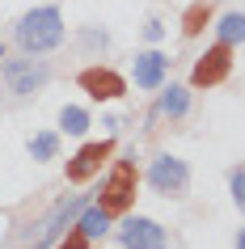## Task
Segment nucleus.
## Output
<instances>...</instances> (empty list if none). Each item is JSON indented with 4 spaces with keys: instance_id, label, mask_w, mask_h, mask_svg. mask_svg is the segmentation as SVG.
<instances>
[{
    "instance_id": "f257e3e1",
    "label": "nucleus",
    "mask_w": 245,
    "mask_h": 249,
    "mask_svg": "<svg viewBox=\"0 0 245 249\" xmlns=\"http://www.w3.org/2000/svg\"><path fill=\"white\" fill-rule=\"evenodd\" d=\"M64 13H59V4H38V9H30V13H21V21H17L13 38L17 47L26 55H47L55 51L59 42H64Z\"/></svg>"
},
{
    "instance_id": "f03ea898",
    "label": "nucleus",
    "mask_w": 245,
    "mask_h": 249,
    "mask_svg": "<svg viewBox=\"0 0 245 249\" xmlns=\"http://www.w3.org/2000/svg\"><path fill=\"white\" fill-rule=\"evenodd\" d=\"M135 190H140V173H135V157H118L110 165L102 182V195H97V207L110 211V215H127L131 203H135Z\"/></svg>"
},
{
    "instance_id": "7ed1b4c3",
    "label": "nucleus",
    "mask_w": 245,
    "mask_h": 249,
    "mask_svg": "<svg viewBox=\"0 0 245 249\" xmlns=\"http://www.w3.org/2000/svg\"><path fill=\"white\" fill-rule=\"evenodd\" d=\"M0 80H4V89L13 93V97H34V93L47 89V80H51V64L38 59V55L4 59V64H0Z\"/></svg>"
},
{
    "instance_id": "20e7f679",
    "label": "nucleus",
    "mask_w": 245,
    "mask_h": 249,
    "mask_svg": "<svg viewBox=\"0 0 245 249\" xmlns=\"http://www.w3.org/2000/svg\"><path fill=\"white\" fill-rule=\"evenodd\" d=\"M148 186H152L161 198H182L190 190V165L173 152H161V157L148 165Z\"/></svg>"
},
{
    "instance_id": "39448f33",
    "label": "nucleus",
    "mask_w": 245,
    "mask_h": 249,
    "mask_svg": "<svg viewBox=\"0 0 245 249\" xmlns=\"http://www.w3.org/2000/svg\"><path fill=\"white\" fill-rule=\"evenodd\" d=\"M114 157V140H93V144H80L72 157H68L64 173H68V182L72 186H85L89 178H97L102 173V165Z\"/></svg>"
},
{
    "instance_id": "423d86ee",
    "label": "nucleus",
    "mask_w": 245,
    "mask_h": 249,
    "mask_svg": "<svg viewBox=\"0 0 245 249\" xmlns=\"http://www.w3.org/2000/svg\"><path fill=\"white\" fill-rule=\"evenodd\" d=\"M232 72V47L228 42H216V47H207L199 59H194L190 68V85L194 89H216V85H224Z\"/></svg>"
},
{
    "instance_id": "0eeeda50",
    "label": "nucleus",
    "mask_w": 245,
    "mask_h": 249,
    "mask_svg": "<svg viewBox=\"0 0 245 249\" xmlns=\"http://www.w3.org/2000/svg\"><path fill=\"white\" fill-rule=\"evenodd\" d=\"M118 245L123 249H169V232L152 215H127L118 224Z\"/></svg>"
},
{
    "instance_id": "6e6552de",
    "label": "nucleus",
    "mask_w": 245,
    "mask_h": 249,
    "mask_svg": "<svg viewBox=\"0 0 245 249\" xmlns=\"http://www.w3.org/2000/svg\"><path fill=\"white\" fill-rule=\"evenodd\" d=\"M76 85L85 93H89L93 102H118L123 93H127V80L118 76L114 68H102V64H93V68H85L76 76Z\"/></svg>"
},
{
    "instance_id": "1a4fd4ad",
    "label": "nucleus",
    "mask_w": 245,
    "mask_h": 249,
    "mask_svg": "<svg viewBox=\"0 0 245 249\" xmlns=\"http://www.w3.org/2000/svg\"><path fill=\"white\" fill-rule=\"evenodd\" d=\"M131 76H135V89L156 93L161 85H165V76H169V55L156 51V47L140 51V55H135V64H131Z\"/></svg>"
},
{
    "instance_id": "9d476101",
    "label": "nucleus",
    "mask_w": 245,
    "mask_h": 249,
    "mask_svg": "<svg viewBox=\"0 0 245 249\" xmlns=\"http://www.w3.org/2000/svg\"><path fill=\"white\" fill-rule=\"evenodd\" d=\"M156 114H165V118H186V114H190V89H186V85H161Z\"/></svg>"
},
{
    "instance_id": "9b49d317",
    "label": "nucleus",
    "mask_w": 245,
    "mask_h": 249,
    "mask_svg": "<svg viewBox=\"0 0 245 249\" xmlns=\"http://www.w3.org/2000/svg\"><path fill=\"white\" fill-rule=\"evenodd\" d=\"M110 220H114L110 211H102L97 203H89V207H85V211L76 215V228H80L85 236H89V241H102V236L110 232Z\"/></svg>"
},
{
    "instance_id": "f8f14e48",
    "label": "nucleus",
    "mask_w": 245,
    "mask_h": 249,
    "mask_svg": "<svg viewBox=\"0 0 245 249\" xmlns=\"http://www.w3.org/2000/svg\"><path fill=\"white\" fill-rule=\"evenodd\" d=\"M26 152H30V160H34V165L55 160V157H59V131H38V135H30Z\"/></svg>"
},
{
    "instance_id": "ddd939ff",
    "label": "nucleus",
    "mask_w": 245,
    "mask_h": 249,
    "mask_svg": "<svg viewBox=\"0 0 245 249\" xmlns=\"http://www.w3.org/2000/svg\"><path fill=\"white\" fill-rule=\"evenodd\" d=\"M216 42H228V47L245 42V13H220V21H216Z\"/></svg>"
},
{
    "instance_id": "4468645a",
    "label": "nucleus",
    "mask_w": 245,
    "mask_h": 249,
    "mask_svg": "<svg viewBox=\"0 0 245 249\" xmlns=\"http://www.w3.org/2000/svg\"><path fill=\"white\" fill-rule=\"evenodd\" d=\"M59 131L85 135L89 131V110H85V106H59Z\"/></svg>"
},
{
    "instance_id": "2eb2a0df",
    "label": "nucleus",
    "mask_w": 245,
    "mask_h": 249,
    "mask_svg": "<svg viewBox=\"0 0 245 249\" xmlns=\"http://www.w3.org/2000/svg\"><path fill=\"white\" fill-rule=\"evenodd\" d=\"M203 26H207V4H203V0H194L190 9H186V17H182V34H186V38H194Z\"/></svg>"
},
{
    "instance_id": "dca6fc26",
    "label": "nucleus",
    "mask_w": 245,
    "mask_h": 249,
    "mask_svg": "<svg viewBox=\"0 0 245 249\" xmlns=\"http://www.w3.org/2000/svg\"><path fill=\"white\" fill-rule=\"evenodd\" d=\"M228 195H232V207L245 215V165H232L228 169Z\"/></svg>"
},
{
    "instance_id": "f3484780",
    "label": "nucleus",
    "mask_w": 245,
    "mask_h": 249,
    "mask_svg": "<svg viewBox=\"0 0 245 249\" xmlns=\"http://www.w3.org/2000/svg\"><path fill=\"white\" fill-rule=\"evenodd\" d=\"M55 249H89V236H85V232L76 228V224H72L64 241H55Z\"/></svg>"
},
{
    "instance_id": "a211bd4d",
    "label": "nucleus",
    "mask_w": 245,
    "mask_h": 249,
    "mask_svg": "<svg viewBox=\"0 0 245 249\" xmlns=\"http://www.w3.org/2000/svg\"><path fill=\"white\" fill-rule=\"evenodd\" d=\"M161 38H165V21H156V17H152V21H144V42H152V47H156Z\"/></svg>"
},
{
    "instance_id": "6ab92c4d",
    "label": "nucleus",
    "mask_w": 245,
    "mask_h": 249,
    "mask_svg": "<svg viewBox=\"0 0 245 249\" xmlns=\"http://www.w3.org/2000/svg\"><path fill=\"white\" fill-rule=\"evenodd\" d=\"M85 42H89V47H110V34H97V30H85Z\"/></svg>"
},
{
    "instance_id": "aec40b11",
    "label": "nucleus",
    "mask_w": 245,
    "mask_h": 249,
    "mask_svg": "<svg viewBox=\"0 0 245 249\" xmlns=\"http://www.w3.org/2000/svg\"><path fill=\"white\" fill-rule=\"evenodd\" d=\"M237 249H245V228H241V232H237Z\"/></svg>"
},
{
    "instance_id": "412c9836",
    "label": "nucleus",
    "mask_w": 245,
    "mask_h": 249,
    "mask_svg": "<svg viewBox=\"0 0 245 249\" xmlns=\"http://www.w3.org/2000/svg\"><path fill=\"white\" fill-rule=\"evenodd\" d=\"M0 59H9V51H4V42H0Z\"/></svg>"
}]
</instances>
